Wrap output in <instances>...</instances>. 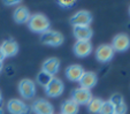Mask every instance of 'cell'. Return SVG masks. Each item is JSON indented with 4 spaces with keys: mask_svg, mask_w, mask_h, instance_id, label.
I'll use <instances>...</instances> for the list:
<instances>
[{
    "mask_svg": "<svg viewBox=\"0 0 130 114\" xmlns=\"http://www.w3.org/2000/svg\"><path fill=\"white\" fill-rule=\"evenodd\" d=\"M50 21L45 15L37 13L30 16L28 21V27L31 31L37 32V34H44L45 31L50 30Z\"/></svg>",
    "mask_w": 130,
    "mask_h": 114,
    "instance_id": "1",
    "label": "cell"
},
{
    "mask_svg": "<svg viewBox=\"0 0 130 114\" xmlns=\"http://www.w3.org/2000/svg\"><path fill=\"white\" fill-rule=\"evenodd\" d=\"M64 38L61 32L54 31V30H47L40 35V42L48 46H60Z\"/></svg>",
    "mask_w": 130,
    "mask_h": 114,
    "instance_id": "2",
    "label": "cell"
},
{
    "mask_svg": "<svg viewBox=\"0 0 130 114\" xmlns=\"http://www.w3.org/2000/svg\"><path fill=\"white\" fill-rule=\"evenodd\" d=\"M92 22V15L88 10H79L70 18V23L73 27H90Z\"/></svg>",
    "mask_w": 130,
    "mask_h": 114,
    "instance_id": "3",
    "label": "cell"
},
{
    "mask_svg": "<svg viewBox=\"0 0 130 114\" xmlns=\"http://www.w3.org/2000/svg\"><path fill=\"white\" fill-rule=\"evenodd\" d=\"M19 92L24 99H31L36 94V84L29 78L22 79L19 83Z\"/></svg>",
    "mask_w": 130,
    "mask_h": 114,
    "instance_id": "4",
    "label": "cell"
},
{
    "mask_svg": "<svg viewBox=\"0 0 130 114\" xmlns=\"http://www.w3.org/2000/svg\"><path fill=\"white\" fill-rule=\"evenodd\" d=\"M63 90H64V84L60 78L58 77H53L51 79V82L45 87V92L48 97H59L63 93Z\"/></svg>",
    "mask_w": 130,
    "mask_h": 114,
    "instance_id": "5",
    "label": "cell"
},
{
    "mask_svg": "<svg viewBox=\"0 0 130 114\" xmlns=\"http://www.w3.org/2000/svg\"><path fill=\"white\" fill-rule=\"evenodd\" d=\"M92 99V93L90 90L83 88H76L71 92V100L75 102L77 105H88L89 102Z\"/></svg>",
    "mask_w": 130,
    "mask_h": 114,
    "instance_id": "6",
    "label": "cell"
},
{
    "mask_svg": "<svg viewBox=\"0 0 130 114\" xmlns=\"http://www.w3.org/2000/svg\"><path fill=\"white\" fill-rule=\"evenodd\" d=\"M114 52H125L130 47V38L125 34H118L112 40V45Z\"/></svg>",
    "mask_w": 130,
    "mask_h": 114,
    "instance_id": "7",
    "label": "cell"
},
{
    "mask_svg": "<svg viewBox=\"0 0 130 114\" xmlns=\"http://www.w3.org/2000/svg\"><path fill=\"white\" fill-rule=\"evenodd\" d=\"M114 57V50L113 47L108 44H103L100 46H98V48L96 50V59L99 62H108L113 59Z\"/></svg>",
    "mask_w": 130,
    "mask_h": 114,
    "instance_id": "8",
    "label": "cell"
},
{
    "mask_svg": "<svg viewBox=\"0 0 130 114\" xmlns=\"http://www.w3.org/2000/svg\"><path fill=\"white\" fill-rule=\"evenodd\" d=\"M92 52V44L90 40H77L74 45V53L78 58H85Z\"/></svg>",
    "mask_w": 130,
    "mask_h": 114,
    "instance_id": "9",
    "label": "cell"
},
{
    "mask_svg": "<svg viewBox=\"0 0 130 114\" xmlns=\"http://www.w3.org/2000/svg\"><path fill=\"white\" fill-rule=\"evenodd\" d=\"M7 109L10 114H27L29 106L20 99H10L7 103Z\"/></svg>",
    "mask_w": 130,
    "mask_h": 114,
    "instance_id": "10",
    "label": "cell"
},
{
    "mask_svg": "<svg viewBox=\"0 0 130 114\" xmlns=\"http://www.w3.org/2000/svg\"><path fill=\"white\" fill-rule=\"evenodd\" d=\"M32 111L35 114H53L54 108L47 100L37 99L32 104Z\"/></svg>",
    "mask_w": 130,
    "mask_h": 114,
    "instance_id": "11",
    "label": "cell"
},
{
    "mask_svg": "<svg viewBox=\"0 0 130 114\" xmlns=\"http://www.w3.org/2000/svg\"><path fill=\"white\" fill-rule=\"evenodd\" d=\"M84 68L79 64H71L66 69V76L69 81L71 82H79V79L82 78L84 74Z\"/></svg>",
    "mask_w": 130,
    "mask_h": 114,
    "instance_id": "12",
    "label": "cell"
},
{
    "mask_svg": "<svg viewBox=\"0 0 130 114\" xmlns=\"http://www.w3.org/2000/svg\"><path fill=\"white\" fill-rule=\"evenodd\" d=\"M59 68H60V61L57 58H50V59L45 60L42 66L43 72L51 75L53 77H54V75L59 72Z\"/></svg>",
    "mask_w": 130,
    "mask_h": 114,
    "instance_id": "13",
    "label": "cell"
},
{
    "mask_svg": "<svg viewBox=\"0 0 130 114\" xmlns=\"http://www.w3.org/2000/svg\"><path fill=\"white\" fill-rule=\"evenodd\" d=\"M97 81H98V77L93 72H85L82 78L79 79V88L90 90L97 84Z\"/></svg>",
    "mask_w": 130,
    "mask_h": 114,
    "instance_id": "14",
    "label": "cell"
},
{
    "mask_svg": "<svg viewBox=\"0 0 130 114\" xmlns=\"http://www.w3.org/2000/svg\"><path fill=\"white\" fill-rule=\"evenodd\" d=\"M1 51H3L4 55L6 57H14L19 52V44L13 39H6L3 42L1 46H0Z\"/></svg>",
    "mask_w": 130,
    "mask_h": 114,
    "instance_id": "15",
    "label": "cell"
},
{
    "mask_svg": "<svg viewBox=\"0 0 130 114\" xmlns=\"http://www.w3.org/2000/svg\"><path fill=\"white\" fill-rule=\"evenodd\" d=\"M30 16H31V14H30L29 9H28L27 7H24V6H19V7L14 10V14H13L14 21L16 23H19V24L28 23Z\"/></svg>",
    "mask_w": 130,
    "mask_h": 114,
    "instance_id": "16",
    "label": "cell"
},
{
    "mask_svg": "<svg viewBox=\"0 0 130 114\" xmlns=\"http://www.w3.org/2000/svg\"><path fill=\"white\" fill-rule=\"evenodd\" d=\"M74 36L77 40H90L93 31L90 27H74Z\"/></svg>",
    "mask_w": 130,
    "mask_h": 114,
    "instance_id": "17",
    "label": "cell"
},
{
    "mask_svg": "<svg viewBox=\"0 0 130 114\" xmlns=\"http://www.w3.org/2000/svg\"><path fill=\"white\" fill-rule=\"evenodd\" d=\"M78 105L71 99L64 100L61 105V114H77Z\"/></svg>",
    "mask_w": 130,
    "mask_h": 114,
    "instance_id": "18",
    "label": "cell"
},
{
    "mask_svg": "<svg viewBox=\"0 0 130 114\" xmlns=\"http://www.w3.org/2000/svg\"><path fill=\"white\" fill-rule=\"evenodd\" d=\"M103 103H104L103 99H100V98H93V97H92V99L86 105V106H88V111L92 114L99 113L101 106H103Z\"/></svg>",
    "mask_w": 130,
    "mask_h": 114,
    "instance_id": "19",
    "label": "cell"
},
{
    "mask_svg": "<svg viewBox=\"0 0 130 114\" xmlns=\"http://www.w3.org/2000/svg\"><path fill=\"white\" fill-rule=\"evenodd\" d=\"M52 78H53V76H51V75L44 73L43 70L38 75H37V82H38V84L43 85V87H46V85L51 82Z\"/></svg>",
    "mask_w": 130,
    "mask_h": 114,
    "instance_id": "20",
    "label": "cell"
},
{
    "mask_svg": "<svg viewBox=\"0 0 130 114\" xmlns=\"http://www.w3.org/2000/svg\"><path fill=\"white\" fill-rule=\"evenodd\" d=\"M99 114H114V106L110 104L109 102H104L103 106H101Z\"/></svg>",
    "mask_w": 130,
    "mask_h": 114,
    "instance_id": "21",
    "label": "cell"
},
{
    "mask_svg": "<svg viewBox=\"0 0 130 114\" xmlns=\"http://www.w3.org/2000/svg\"><path fill=\"white\" fill-rule=\"evenodd\" d=\"M108 102H109L110 104L115 107V106H118V105L123 104V103H124V99H123V97L121 96L120 93H114L113 96L110 97V99L108 100Z\"/></svg>",
    "mask_w": 130,
    "mask_h": 114,
    "instance_id": "22",
    "label": "cell"
},
{
    "mask_svg": "<svg viewBox=\"0 0 130 114\" xmlns=\"http://www.w3.org/2000/svg\"><path fill=\"white\" fill-rule=\"evenodd\" d=\"M58 4H59L60 7L62 8H71L75 6V1L74 0H60V1H58Z\"/></svg>",
    "mask_w": 130,
    "mask_h": 114,
    "instance_id": "23",
    "label": "cell"
},
{
    "mask_svg": "<svg viewBox=\"0 0 130 114\" xmlns=\"http://www.w3.org/2000/svg\"><path fill=\"white\" fill-rule=\"evenodd\" d=\"M125 112H127V105H125V103L114 107V114H125Z\"/></svg>",
    "mask_w": 130,
    "mask_h": 114,
    "instance_id": "24",
    "label": "cell"
},
{
    "mask_svg": "<svg viewBox=\"0 0 130 114\" xmlns=\"http://www.w3.org/2000/svg\"><path fill=\"white\" fill-rule=\"evenodd\" d=\"M5 60V55H4V53H3V51H1V48H0V62L3 63V61Z\"/></svg>",
    "mask_w": 130,
    "mask_h": 114,
    "instance_id": "25",
    "label": "cell"
},
{
    "mask_svg": "<svg viewBox=\"0 0 130 114\" xmlns=\"http://www.w3.org/2000/svg\"><path fill=\"white\" fill-rule=\"evenodd\" d=\"M19 3H20V1H7V0L5 1L6 5H14V4H19Z\"/></svg>",
    "mask_w": 130,
    "mask_h": 114,
    "instance_id": "26",
    "label": "cell"
},
{
    "mask_svg": "<svg viewBox=\"0 0 130 114\" xmlns=\"http://www.w3.org/2000/svg\"><path fill=\"white\" fill-rule=\"evenodd\" d=\"M3 105V97H1V92H0V107Z\"/></svg>",
    "mask_w": 130,
    "mask_h": 114,
    "instance_id": "27",
    "label": "cell"
},
{
    "mask_svg": "<svg viewBox=\"0 0 130 114\" xmlns=\"http://www.w3.org/2000/svg\"><path fill=\"white\" fill-rule=\"evenodd\" d=\"M1 70H3V63L0 62V73H1Z\"/></svg>",
    "mask_w": 130,
    "mask_h": 114,
    "instance_id": "28",
    "label": "cell"
},
{
    "mask_svg": "<svg viewBox=\"0 0 130 114\" xmlns=\"http://www.w3.org/2000/svg\"><path fill=\"white\" fill-rule=\"evenodd\" d=\"M0 114H4V109L0 107Z\"/></svg>",
    "mask_w": 130,
    "mask_h": 114,
    "instance_id": "29",
    "label": "cell"
},
{
    "mask_svg": "<svg viewBox=\"0 0 130 114\" xmlns=\"http://www.w3.org/2000/svg\"><path fill=\"white\" fill-rule=\"evenodd\" d=\"M129 14H130V8H129Z\"/></svg>",
    "mask_w": 130,
    "mask_h": 114,
    "instance_id": "30",
    "label": "cell"
}]
</instances>
